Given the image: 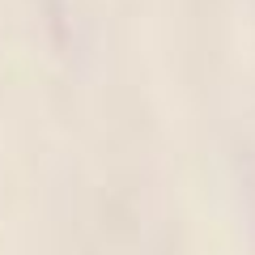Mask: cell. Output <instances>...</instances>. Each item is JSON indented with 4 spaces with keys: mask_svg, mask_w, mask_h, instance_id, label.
<instances>
[]
</instances>
